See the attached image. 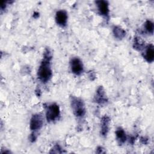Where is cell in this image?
Here are the masks:
<instances>
[{
  "mask_svg": "<svg viewBox=\"0 0 154 154\" xmlns=\"http://www.w3.org/2000/svg\"><path fill=\"white\" fill-rule=\"evenodd\" d=\"M46 54V55H45V58L38 70V76L44 82L49 81L52 76V70L50 65V60L51 58L48 51Z\"/></svg>",
  "mask_w": 154,
  "mask_h": 154,
  "instance_id": "1",
  "label": "cell"
},
{
  "mask_svg": "<svg viewBox=\"0 0 154 154\" xmlns=\"http://www.w3.org/2000/svg\"><path fill=\"white\" fill-rule=\"evenodd\" d=\"M72 107L75 115L77 117H82L85 113V109L83 102L78 98L73 97L71 101Z\"/></svg>",
  "mask_w": 154,
  "mask_h": 154,
  "instance_id": "2",
  "label": "cell"
},
{
  "mask_svg": "<svg viewBox=\"0 0 154 154\" xmlns=\"http://www.w3.org/2000/svg\"><path fill=\"white\" fill-rule=\"evenodd\" d=\"M60 108L58 105L52 103L47 107L46 109V119L49 122H52L57 119L60 115Z\"/></svg>",
  "mask_w": 154,
  "mask_h": 154,
  "instance_id": "3",
  "label": "cell"
},
{
  "mask_svg": "<svg viewBox=\"0 0 154 154\" xmlns=\"http://www.w3.org/2000/svg\"><path fill=\"white\" fill-rule=\"evenodd\" d=\"M43 123V119L40 114H36L32 116L30 121V129L36 131L41 128Z\"/></svg>",
  "mask_w": 154,
  "mask_h": 154,
  "instance_id": "4",
  "label": "cell"
},
{
  "mask_svg": "<svg viewBox=\"0 0 154 154\" xmlns=\"http://www.w3.org/2000/svg\"><path fill=\"white\" fill-rule=\"evenodd\" d=\"M72 72L76 75H80L84 70L82 61L78 58H73L70 61Z\"/></svg>",
  "mask_w": 154,
  "mask_h": 154,
  "instance_id": "5",
  "label": "cell"
},
{
  "mask_svg": "<svg viewBox=\"0 0 154 154\" xmlns=\"http://www.w3.org/2000/svg\"><path fill=\"white\" fill-rule=\"evenodd\" d=\"M55 20L61 26H66L67 21V14L64 10H59L56 13Z\"/></svg>",
  "mask_w": 154,
  "mask_h": 154,
  "instance_id": "6",
  "label": "cell"
},
{
  "mask_svg": "<svg viewBox=\"0 0 154 154\" xmlns=\"http://www.w3.org/2000/svg\"><path fill=\"white\" fill-rule=\"evenodd\" d=\"M96 4H97L100 13L103 16H107L109 13L108 2L105 1H97L96 2Z\"/></svg>",
  "mask_w": 154,
  "mask_h": 154,
  "instance_id": "7",
  "label": "cell"
},
{
  "mask_svg": "<svg viewBox=\"0 0 154 154\" xmlns=\"http://www.w3.org/2000/svg\"><path fill=\"white\" fill-rule=\"evenodd\" d=\"M144 58L148 62H152L154 58V51L153 46L152 45H149L146 50Z\"/></svg>",
  "mask_w": 154,
  "mask_h": 154,
  "instance_id": "8",
  "label": "cell"
},
{
  "mask_svg": "<svg viewBox=\"0 0 154 154\" xmlns=\"http://www.w3.org/2000/svg\"><path fill=\"white\" fill-rule=\"evenodd\" d=\"M109 119L107 116H105L102 119L101 123V133L103 135H105L108 131Z\"/></svg>",
  "mask_w": 154,
  "mask_h": 154,
  "instance_id": "9",
  "label": "cell"
},
{
  "mask_svg": "<svg viewBox=\"0 0 154 154\" xmlns=\"http://www.w3.org/2000/svg\"><path fill=\"white\" fill-rule=\"evenodd\" d=\"M96 97V101L98 103H102L106 101V98L105 97V93L102 87H99L98 88Z\"/></svg>",
  "mask_w": 154,
  "mask_h": 154,
  "instance_id": "10",
  "label": "cell"
},
{
  "mask_svg": "<svg viewBox=\"0 0 154 154\" xmlns=\"http://www.w3.org/2000/svg\"><path fill=\"white\" fill-rule=\"evenodd\" d=\"M116 134L117 138L120 143H123L126 141V134L122 129L118 128L116 132Z\"/></svg>",
  "mask_w": 154,
  "mask_h": 154,
  "instance_id": "11",
  "label": "cell"
},
{
  "mask_svg": "<svg viewBox=\"0 0 154 154\" xmlns=\"http://www.w3.org/2000/svg\"><path fill=\"white\" fill-rule=\"evenodd\" d=\"M113 33L114 36L119 39L122 38L126 34V32L119 26H115L113 29Z\"/></svg>",
  "mask_w": 154,
  "mask_h": 154,
  "instance_id": "12",
  "label": "cell"
},
{
  "mask_svg": "<svg viewBox=\"0 0 154 154\" xmlns=\"http://www.w3.org/2000/svg\"><path fill=\"white\" fill-rule=\"evenodd\" d=\"M145 28L148 31V32L152 34L153 31V23L150 20H147L145 23Z\"/></svg>",
  "mask_w": 154,
  "mask_h": 154,
  "instance_id": "13",
  "label": "cell"
}]
</instances>
